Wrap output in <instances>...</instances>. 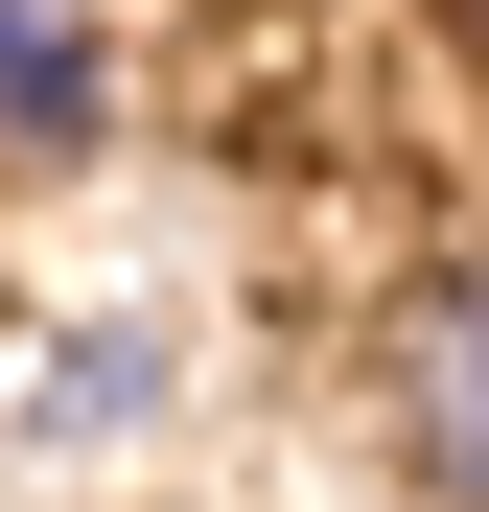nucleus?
<instances>
[{
    "mask_svg": "<svg viewBox=\"0 0 489 512\" xmlns=\"http://www.w3.org/2000/svg\"><path fill=\"white\" fill-rule=\"evenodd\" d=\"M373 419H396V466H420V512H489V256L396 280V326H373Z\"/></svg>",
    "mask_w": 489,
    "mask_h": 512,
    "instance_id": "obj_1",
    "label": "nucleus"
},
{
    "mask_svg": "<svg viewBox=\"0 0 489 512\" xmlns=\"http://www.w3.org/2000/svg\"><path fill=\"white\" fill-rule=\"evenodd\" d=\"M94 117H117V70H94V24H70V0H0V140H24V163H70Z\"/></svg>",
    "mask_w": 489,
    "mask_h": 512,
    "instance_id": "obj_2",
    "label": "nucleus"
},
{
    "mask_svg": "<svg viewBox=\"0 0 489 512\" xmlns=\"http://www.w3.org/2000/svg\"><path fill=\"white\" fill-rule=\"evenodd\" d=\"M163 419V326H47V443H140Z\"/></svg>",
    "mask_w": 489,
    "mask_h": 512,
    "instance_id": "obj_3",
    "label": "nucleus"
},
{
    "mask_svg": "<svg viewBox=\"0 0 489 512\" xmlns=\"http://www.w3.org/2000/svg\"><path fill=\"white\" fill-rule=\"evenodd\" d=\"M466 47H489V0H466Z\"/></svg>",
    "mask_w": 489,
    "mask_h": 512,
    "instance_id": "obj_4",
    "label": "nucleus"
}]
</instances>
